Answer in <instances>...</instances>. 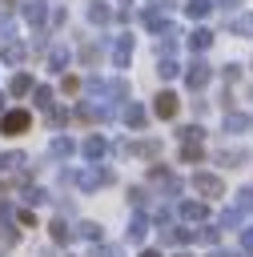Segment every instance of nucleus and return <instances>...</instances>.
<instances>
[{"instance_id":"obj_4","label":"nucleus","mask_w":253,"mask_h":257,"mask_svg":"<svg viewBox=\"0 0 253 257\" xmlns=\"http://www.w3.org/2000/svg\"><path fill=\"white\" fill-rule=\"evenodd\" d=\"M193 189H197L201 197H221V193H225V181H221L217 173H193Z\"/></svg>"},{"instance_id":"obj_42","label":"nucleus","mask_w":253,"mask_h":257,"mask_svg":"<svg viewBox=\"0 0 253 257\" xmlns=\"http://www.w3.org/2000/svg\"><path fill=\"white\" fill-rule=\"evenodd\" d=\"M0 225H12V205L0 201Z\"/></svg>"},{"instance_id":"obj_29","label":"nucleus","mask_w":253,"mask_h":257,"mask_svg":"<svg viewBox=\"0 0 253 257\" xmlns=\"http://www.w3.org/2000/svg\"><path fill=\"white\" fill-rule=\"evenodd\" d=\"M32 96H36V100H32L36 108H44V112L52 108V88H48V84H36V88H32Z\"/></svg>"},{"instance_id":"obj_9","label":"nucleus","mask_w":253,"mask_h":257,"mask_svg":"<svg viewBox=\"0 0 253 257\" xmlns=\"http://www.w3.org/2000/svg\"><path fill=\"white\" fill-rule=\"evenodd\" d=\"M24 56H28V44H20V40H4L0 44V60L4 64H20Z\"/></svg>"},{"instance_id":"obj_37","label":"nucleus","mask_w":253,"mask_h":257,"mask_svg":"<svg viewBox=\"0 0 253 257\" xmlns=\"http://www.w3.org/2000/svg\"><path fill=\"white\" fill-rule=\"evenodd\" d=\"M129 201H133V209H145V205H149V193H145L141 185H133V189H129Z\"/></svg>"},{"instance_id":"obj_23","label":"nucleus","mask_w":253,"mask_h":257,"mask_svg":"<svg viewBox=\"0 0 253 257\" xmlns=\"http://www.w3.org/2000/svg\"><path fill=\"white\" fill-rule=\"evenodd\" d=\"M229 32H237V36H253V12L233 16V20H229Z\"/></svg>"},{"instance_id":"obj_1","label":"nucleus","mask_w":253,"mask_h":257,"mask_svg":"<svg viewBox=\"0 0 253 257\" xmlns=\"http://www.w3.org/2000/svg\"><path fill=\"white\" fill-rule=\"evenodd\" d=\"M28 124H32V112H24V108H12V112L0 116V133H8V137L28 133Z\"/></svg>"},{"instance_id":"obj_45","label":"nucleus","mask_w":253,"mask_h":257,"mask_svg":"<svg viewBox=\"0 0 253 257\" xmlns=\"http://www.w3.org/2000/svg\"><path fill=\"white\" fill-rule=\"evenodd\" d=\"M80 56H84V64H92V60H96V44H84V52H80Z\"/></svg>"},{"instance_id":"obj_39","label":"nucleus","mask_w":253,"mask_h":257,"mask_svg":"<svg viewBox=\"0 0 253 257\" xmlns=\"http://www.w3.org/2000/svg\"><path fill=\"white\" fill-rule=\"evenodd\" d=\"M201 137H205L201 124H185V128H181V141H201Z\"/></svg>"},{"instance_id":"obj_14","label":"nucleus","mask_w":253,"mask_h":257,"mask_svg":"<svg viewBox=\"0 0 253 257\" xmlns=\"http://www.w3.org/2000/svg\"><path fill=\"white\" fill-rule=\"evenodd\" d=\"M44 16H48V4H44V0H28V4H24V20H28L32 28H40Z\"/></svg>"},{"instance_id":"obj_5","label":"nucleus","mask_w":253,"mask_h":257,"mask_svg":"<svg viewBox=\"0 0 253 257\" xmlns=\"http://www.w3.org/2000/svg\"><path fill=\"white\" fill-rule=\"evenodd\" d=\"M209 76H213V68H209L205 60H193V64L185 68V84H189V88H205Z\"/></svg>"},{"instance_id":"obj_7","label":"nucleus","mask_w":253,"mask_h":257,"mask_svg":"<svg viewBox=\"0 0 253 257\" xmlns=\"http://www.w3.org/2000/svg\"><path fill=\"white\" fill-rule=\"evenodd\" d=\"M177 108H181V100H177V92H161V96L153 100V112H157L161 120H169V116H177Z\"/></svg>"},{"instance_id":"obj_16","label":"nucleus","mask_w":253,"mask_h":257,"mask_svg":"<svg viewBox=\"0 0 253 257\" xmlns=\"http://www.w3.org/2000/svg\"><path fill=\"white\" fill-rule=\"evenodd\" d=\"M104 149H108V145H104V137H96V133H92V137L80 145V153H84L88 161H100V157H104Z\"/></svg>"},{"instance_id":"obj_2","label":"nucleus","mask_w":253,"mask_h":257,"mask_svg":"<svg viewBox=\"0 0 253 257\" xmlns=\"http://www.w3.org/2000/svg\"><path fill=\"white\" fill-rule=\"evenodd\" d=\"M116 153H124V157H161V141H120Z\"/></svg>"},{"instance_id":"obj_43","label":"nucleus","mask_w":253,"mask_h":257,"mask_svg":"<svg viewBox=\"0 0 253 257\" xmlns=\"http://www.w3.org/2000/svg\"><path fill=\"white\" fill-rule=\"evenodd\" d=\"M221 76H225V80H237V76H241V68H237V64H225V68H221Z\"/></svg>"},{"instance_id":"obj_40","label":"nucleus","mask_w":253,"mask_h":257,"mask_svg":"<svg viewBox=\"0 0 253 257\" xmlns=\"http://www.w3.org/2000/svg\"><path fill=\"white\" fill-rule=\"evenodd\" d=\"M241 245H245V253L253 257V225H249V229H241Z\"/></svg>"},{"instance_id":"obj_27","label":"nucleus","mask_w":253,"mask_h":257,"mask_svg":"<svg viewBox=\"0 0 253 257\" xmlns=\"http://www.w3.org/2000/svg\"><path fill=\"white\" fill-rule=\"evenodd\" d=\"M48 68H52V72H64V68H68V48H52V52H48Z\"/></svg>"},{"instance_id":"obj_47","label":"nucleus","mask_w":253,"mask_h":257,"mask_svg":"<svg viewBox=\"0 0 253 257\" xmlns=\"http://www.w3.org/2000/svg\"><path fill=\"white\" fill-rule=\"evenodd\" d=\"M149 4H153L157 12H165V8H173V0H149Z\"/></svg>"},{"instance_id":"obj_26","label":"nucleus","mask_w":253,"mask_h":257,"mask_svg":"<svg viewBox=\"0 0 253 257\" xmlns=\"http://www.w3.org/2000/svg\"><path fill=\"white\" fill-rule=\"evenodd\" d=\"M249 124H253V120H249L245 112H229V116H225V133H245Z\"/></svg>"},{"instance_id":"obj_35","label":"nucleus","mask_w":253,"mask_h":257,"mask_svg":"<svg viewBox=\"0 0 253 257\" xmlns=\"http://www.w3.org/2000/svg\"><path fill=\"white\" fill-rule=\"evenodd\" d=\"M12 36H16V24H12V16H8V12H0V44H4V40H12Z\"/></svg>"},{"instance_id":"obj_8","label":"nucleus","mask_w":253,"mask_h":257,"mask_svg":"<svg viewBox=\"0 0 253 257\" xmlns=\"http://www.w3.org/2000/svg\"><path fill=\"white\" fill-rule=\"evenodd\" d=\"M76 116H80V120H108V116H112V108H108V104L80 100V104H76Z\"/></svg>"},{"instance_id":"obj_25","label":"nucleus","mask_w":253,"mask_h":257,"mask_svg":"<svg viewBox=\"0 0 253 257\" xmlns=\"http://www.w3.org/2000/svg\"><path fill=\"white\" fill-rule=\"evenodd\" d=\"M76 237H84V241H92V245H100V237H104V229H100L96 221H80V229H76Z\"/></svg>"},{"instance_id":"obj_28","label":"nucleus","mask_w":253,"mask_h":257,"mask_svg":"<svg viewBox=\"0 0 253 257\" xmlns=\"http://www.w3.org/2000/svg\"><path fill=\"white\" fill-rule=\"evenodd\" d=\"M157 72H161V80H173V76L181 72V64H177L173 56H161V60H157Z\"/></svg>"},{"instance_id":"obj_13","label":"nucleus","mask_w":253,"mask_h":257,"mask_svg":"<svg viewBox=\"0 0 253 257\" xmlns=\"http://www.w3.org/2000/svg\"><path fill=\"white\" fill-rule=\"evenodd\" d=\"M161 241H165V245H185V241H193V229H181V225H165V229H161Z\"/></svg>"},{"instance_id":"obj_15","label":"nucleus","mask_w":253,"mask_h":257,"mask_svg":"<svg viewBox=\"0 0 253 257\" xmlns=\"http://www.w3.org/2000/svg\"><path fill=\"white\" fill-rule=\"evenodd\" d=\"M120 116H124V124H129V128H145V120H149V116H145V108H141L137 100H129Z\"/></svg>"},{"instance_id":"obj_10","label":"nucleus","mask_w":253,"mask_h":257,"mask_svg":"<svg viewBox=\"0 0 253 257\" xmlns=\"http://www.w3.org/2000/svg\"><path fill=\"white\" fill-rule=\"evenodd\" d=\"M124 237H129V245H141V241L149 237V217H145V213H137V217L129 221V229H124Z\"/></svg>"},{"instance_id":"obj_20","label":"nucleus","mask_w":253,"mask_h":257,"mask_svg":"<svg viewBox=\"0 0 253 257\" xmlns=\"http://www.w3.org/2000/svg\"><path fill=\"white\" fill-rule=\"evenodd\" d=\"M201 157H205L201 141H181V161H185V165H197Z\"/></svg>"},{"instance_id":"obj_49","label":"nucleus","mask_w":253,"mask_h":257,"mask_svg":"<svg viewBox=\"0 0 253 257\" xmlns=\"http://www.w3.org/2000/svg\"><path fill=\"white\" fill-rule=\"evenodd\" d=\"M213 257H233V253H213Z\"/></svg>"},{"instance_id":"obj_21","label":"nucleus","mask_w":253,"mask_h":257,"mask_svg":"<svg viewBox=\"0 0 253 257\" xmlns=\"http://www.w3.org/2000/svg\"><path fill=\"white\" fill-rule=\"evenodd\" d=\"M217 161H221V165H229V169H237V165H245V161H249V153H245V149H221V153H217Z\"/></svg>"},{"instance_id":"obj_38","label":"nucleus","mask_w":253,"mask_h":257,"mask_svg":"<svg viewBox=\"0 0 253 257\" xmlns=\"http://www.w3.org/2000/svg\"><path fill=\"white\" fill-rule=\"evenodd\" d=\"M237 209L241 213H253V189H241L237 193Z\"/></svg>"},{"instance_id":"obj_3","label":"nucleus","mask_w":253,"mask_h":257,"mask_svg":"<svg viewBox=\"0 0 253 257\" xmlns=\"http://www.w3.org/2000/svg\"><path fill=\"white\" fill-rule=\"evenodd\" d=\"M76 185H80L84 193H92V189H104V185H112V169H84V173L76 177Z\"/></svg>"},{"instance_id":"obj_50","label":"nucleus","mask_w":253,"mask_h":257,"mask_svg":"<svg viewBox=\"0 0 253 257\" xmlns=\"http://www.w3.org/2000/svg\"><path fill=\"white\" fill-rule=\"evenodd\" d=\"M0 108H4V92H0Z\"/></svg>"},{"instance_id":"obj_30","label":"nucleus","mask_w":253,"mask_h":257,"mask_svg":"<svg viewBox=\"0 0 253 257\" xmlns=\"http://www.w3.org/2000/svg\"><path fill=\"white\" fill-rule=\"evenodd\" d=\"M72 153H76L72 137H56V141H52V157H72Z\"/></svg>"},{"instance_id":"obj_22","label":"nucleus","mask_w":253,"mask_h":257,"mask_svg":"<svg viewBox=\"0 0 253 257\" xmlns=\"http://www.w3.org/2000/svg\"><path fill=\"white\" fill-rule=\"evenodd\" d=\"M48 233H52V241H56V245H68V241H72V229H68V221H64V217H56V221L48 225Z\"/></svg>"},{"instance_id":"obj_11","label":"nucleus","mask_w":253,"mask_h":257,"mask_svg":"<svg viewBox=\"0 0 253 257\" xmlns=\"http://www.w3.org/2000/svg\"><path fill=\"white\" fill-rule=\"evenodd\" d=\"M129 60H133V36H120L112 44V64L116 68H129Z\"/></svg>"},{"instance_id":"obj_32","label":"nucleus","mask_w":253,"mask_h":257,"mask_svg":"<svg viewBox=\"0 0 253 257\" xmlns=\"http://www.w3.org/2000/svg\"><path fill=\"white\" fill-rule=\"evenodd\" d=\"M209 8H213V0H189V4H185V12H189L193 20H201V16H209Z\"/></svg>"},{"instance_id":"obj_6","label":"nucleus","mask_w":253,"mask_h":257,"mask_svg":"<svg viewBox=\"0 0 253 257\" xmlns=\"http://www.w3.org/2000/svg\"><path fill=\"white\" fill-rule=\"evenodd\" d=\"M177 28L173 24H165V28H157V56H173V48H177Z\"/></svg>"},{"instance_id":"obj_34","label":"nucleus","mask_w":253,"mask_h":257,"mask_svg":"<svg viewBox=\"0 0 253 257\" xmlns=\"http://www.w3.org/2000/svg\"><path fill=\"white\" fill-rule=\"evenodd\" d=\"M241 217H245V213H241L237 205H233V209H225V213H221V229H237V225H241Z\"/></svg>"},{"instance_id":"obj_31","label":"nucleus","mask_w":253,"mask_h":257,"mask_svg":"<svg viewBox=\"0 0 253 257\" xmlns=\"http://www.w3.org/2000/svg\"><path fill=\"white\" fill-rule=\"evenodd\" d=\"M217 237H221V229H213V225H201L193 233V241H201V245H217Z\"/></svg>"},{"instance_id":"obj_51","label":"nucleus","mask_w":253,"mask_h":257,"mask_svg":"<svg viewBox=\"0 0 253 257\" xmlns=\"http://www.w3.org/2000/svg\"><path fill=\"white\" fill-rule=\"evenodd\" d=\"M124 4H133V0H124Z\"/></svg>"},{"instance_id":"obj_24","label":"nucleus","mask_w":253,"mask_h":257,"mask_svg":"<svg viewBox=\"0 0 253 257\" xmlns=\"http://www.w3.org/2000/svg\"><path fill=\"white\" fill-rule=\"evenodd\" d=\"M209 44H213V32H209V28H193V36H189V48H193V52H205Z\"/></svg>"},{"instance_id":"obj_46","label":"nucleus","mask_w":253,"mask_h":257,"mask_svg":"<svg viewBox=\"0 0 253 257\" xmlns=\"http://www.w3.org/2000/svg\"><path fill=\"white\" fill-rule=\"evenodd\" d=\"M217 4H221L225 12H233V8H241V0H217Z\"/></svg>"},{"instance_id":"obj_48","label":"nucleus","mask_w":253,"mask_h":257,"mask_svg":"<svg viewBox=\"0 0 253 257\" xmlns=\"http://www.w3.org/2000/svg\"><path fill=\"white\" fill-rule=\"evenodd\" d=\"M141 257H161V253L157 249H141Z\"/></svg>"},{"instance_id":"obj_33","label":"nucleus","mask_w":253,"mask_h":257,"mask_svg":"<svg viewBox=\"0 0 253 257\" xmlns=\"http://www.w3.org/2000/svg\"><path fill=\"white\" fill-rule=\"evenodd\" d=\"M24 201H28V205H44V201H52V197H48L40 185H28V189H24Z\"/></svg>"},{"instance_id":"obj_44","label":"nucleus","mask_w":253,"mask_h":257,"mask_svg":"<svg viewBox=\"0 0 253 257\" xmlns=\"http://www.w3.org/2000/svg\"><path fill=\"white\" fill-rule=\"evenodd\" d=\"M20 225H32V229H36V213H32V209H20Z\"/></svg>"},{"instance_id":"obj_18","label":"nucleus","mask_w":253,"mask_h":257,"mask_svg":"<svg viewBox=\"0 0 253 257\" xmlns=\"http://www.w3.org/2000/svg\"><path fill=\"white\" fill-rule=\"evenodd\" d=\"M88 20H92V24H108V20H112V8H108L104 0H92V4H88Z\"/></svg>"},{"instance_id":"obj_19","label":"nucleus","mask_w":253,"mask_h":257,"mask_svg":"<svg viewBox=\"0 0 253 257\" xmlns=\"http://www.w3.org/2000/svg\"><path fill=\"white\" fill-rule=\"evenodd\" d=\"M8 92H12V96H28V92H32V76H28V72H16V76L8 80Z\"/></svg>"},{"instance_id":"obj_41","label":"nucleus","mask_w":253,"mask_h":257,"mask_svg":"<svg viewBox=\"0 0 253 257\" xmlns=\"http://www.w3.org/2000/svg\"><path fill=\"white\" fill-rule=\"evenodd\" d=\"M64 116H68L64 108H48V124H64Z\"/></svg>"},{"instance_id":"obj_12","label":"nucleus","mask_w":253,"mask_h":257,"mask_svg":"<svg viewBox=\"0 0 253 257\" xmlns=\"http://www.w3.org/2000/svg\"><path fill=\"white\" fill-rule=\"evenodd\" d=\"M24 165H28V157L12 149V153H4V157H0V177H8V173H24Z\"/></svg>"},{"instance_id":"obj_36","label":"nucleus","mask_w":253,"mask_h":257,"mask_svg":"<svg viewBox=\"0 0 253 257\" xmlns=\"http://www.w3.org/2000/svg\"><path fill=\"white\" fill-rule=\"evenodd\" d=\"M145 28H153V32H157V28H165V12L149 8V12H145Z\"/></svg>"},{"instance_id":"obj_17","label":"nucleus","mask_w":253,"mask_h":257,"mask_svg":"<svg viewBox=\"0 0 253 257\" xmlns=\"http://www.w3.org/2000/svg\"><path fill=\"white\" fill-rule=\"evenodd\" d=\"M181 217H185V221H205V217H209V205H205V201H185V205H181Z\"/></svg>"}]
</instances>
